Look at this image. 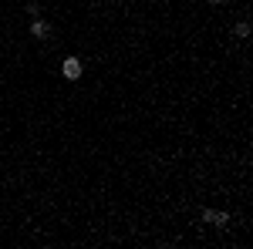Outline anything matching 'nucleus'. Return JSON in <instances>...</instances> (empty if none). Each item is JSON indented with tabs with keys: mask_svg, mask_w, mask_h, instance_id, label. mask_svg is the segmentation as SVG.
<instances>
[{
	"mask_svg": "<svg viewBox=\"0 0 253 249\" xmlns=\"http://www.w3.org/2000/svg\"><path fill=\"white\" fill-rule=\"evenodd\" d=\"M61 74L68 77V81H78V77H81V61H78V58H64V64H61Z\"/></svg>",
	"mask_w": 253,
	"mask_h": 249,
	"instance_id": "nucleus-1",
	"label": "nucleus"
},
{
	"mask_svg": "<svg viewBox=\"0 0 253 249\" xmlns=\"http://www.w3.org/2000/svg\"><path fill=\"white\" fill-rule=\"evenodd\" d=\"M203 222H210V226H226L230 215H226V212H216V209H203Z\"/></svg>",
	"mask_w": 253,
	"mask_h": 249,
	"instance_id": "nucleus-2",
	"label": "nucleus"
},
{
	"mask_svg": "<svg viewBox=\"0 0 253 249\" xmlns=\"http://www.w3.org/2000/svg\"><path fill=\"white\" fill-rule=\"evenodd\" d=\"M31 34H34V37H47V34H51V24H47V20H41V17H34Z\"/></svg>",
	"mask_w": 253,
	"mask_h": 249,
	"instance_id": "nucleus-3",
	"label": "nucleus"
},
{
	"mask_svg": "<svg viewBox=\"0 0 253 249\" xmlns=\"http://www.w3.org/2000/svg\"><path fill=\"white\" fill-rule=\"evenodd\" d=\"M233 34H236V37H250V24H247V20H240V24L233 27Z\"/></svg>",
	"mask_w": 253,
	"mask_h": 249,
	"instance_id": "nucleus-4",
	"label": "nucleus"
},
{
	"mask_svg": "<svg viewBox=\"0 0 253 249\" xmlns=\"http://www.w3.org/2000/svg\"><path fill=\"white\" fill-rule=\"evenodd\" d=\"M210 3H213V7H216V3H223V0H210Z\"/></svg>",
	"mask_w": 253,
	"mask_h": 249,
	"instance_id": "nucleus-5",
	"label": "nucleus"
}]
</instances>
